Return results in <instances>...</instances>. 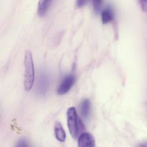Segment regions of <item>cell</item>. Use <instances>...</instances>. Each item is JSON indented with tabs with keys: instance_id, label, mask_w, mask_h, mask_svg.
<instances>
[{
	"instance_id": "obj_1",
	"label": "cell",
	"mask_w": 147,
	"mask_h": 147,
	"mask_svg": "<svg viewBox=\"0 0 147 147\" xmlns=\"http://www.w3.org/2000/svg\"><path fill=\"white\" fill-rule=\"evenodd\" d=\"M67 127L70 135L73 138H77L83 134L84 125L78 116L76 108L70 107L67 111Z\"/></svg>"
},
{
	"instance_id": "obj_2",
	"label": "cell",
	"mask_w": 147,
	"mask_h": 147,
	"mask_svg": "<svg viewBox=\"0 0 147 147\" xmlns=\"http://www.w3.org/2000/svg\"><path fill=\"white\" fill-rule=\"evenodd\" d=\"M24 88L26 91H30L32 88L34 82V62L32 55L30 51H27L24 55Z\"/></svg>"
},
{
	"instance_id": "obj_3",
	"label": "cell",
	"mask_w": 147,
	"mask_h": 147,
	"mask_svg": "<svg viewBox=\"0 0 147 147\" xmlns=\"http://www.w3.org/2000/svg\"><path fill=\"white\" fill-rule=\"evenodd\" d=\"M76 79H75L74 76L70 75L65 78L61 82V83L59 86L58 89H57V93L60 95H64L67 93L69 90L71 89L73 87V84L75 83Z\"/></svg>"
},
{
	"instance_id": "obj_4",
	"label": "cell",
	"mask_w": 147,
	"mask_h": 147,
	"mask_svg": "<svg viewBox=\"0 0 147 147\" xmlns=\"http://www.w3.org/2000/svg\"><path fill=\"white\" fill-rule=\"evenodd\" d=\"M78 147H96V142L93 136L88 132H83L78 139Z\"/></svg>"
},
{
	"instance_id": "obj_5",
	"label": "cell",
	"mask_w": 147,
	"mask_h": 147,
	"mask_svg": "<svg viewBox=\"0 0 147 147\" xmlns=\"http://www.w3.org/2000/svg\"><path fill=\"white\" fill-rule=\"evenodd\" d=\"M54 133L57 140L60 142H65L66 140V133L61 123L56 121L54 126Z\"/></svg>"
},
{
	"instance_id": "obj_6",
	"label": "cell",
	"mask_w": 147,
	"mask_h": 147,
	"mask_svg": "<svg viewBox=\"0 0 147 147\" xmlns=\"http://www.w3.org/2000/svg\"><path fill=\"white\" fill-rule=\"evenodd\" d=\"M48 85L49 80L47 76L45 75L41 76L37 82V92L41 95L45 94L47 92Z\"/></svg>"
},
{
	"instance_id": "obj_7",
	"label": "cell",
	"mask_w": 147,
	"mask_h": 147,
	"mask_svg": "<svg viewBox=\"0 0 147 147\" xmlns=\"http://www.w3.org/2000/svg\"><path fill=\"white\" fill-rule=\"evenodd\" d=\"M80 115L84 119H87L90 113V102L88 99H85L79 106Z\"/></svg>"
},
{
	"instance_id": "obj_8",
	"label": "cell",
	"mask_w": 147,
	"mask_h": 147,
	"mask_svg": "<svg viewBox=\"0 0 147 147\" xmlns=\"http://www.w3.org/2000/svg\"><path fill=\"white\" fill-rule=\"evenodd\" d=\"M114 18L113 9L111 7H107L101 11V20L103 24H108L113 21Z\"/></svg>"
},
{
	"instance_id": "obj_9",
	"label": "cell",
	"mask_w": 147,
	"mask_h": 147,
	"mask_svg": "<svg viewBox=\"0 0 147 147\" xmlns=\"http://www.w3.org/2000/svg\"><path fill=\"white\" fill-rule=\"evenodd\" d=\"M53 0H40L37 7V13L40 16H43L47 13L49 7Z\"/></svg>"
},
{
	"instance_id": "obj_10",
	"label": "cell",
	"mask_w": 147,
	"mask_h": 147,
	"mask_svg": "<svg viewBox=\"0 0 147 147\" xmlns=\"http://www.w3.org/2000/svg\"><path fill=\"white\" fill-rule=\"evenodd\" d=\"M102 2H103V0H93V9H94L95 12L98 13L100 11V8H101Z\"/></svg>"
},
{
	"instance_id": "obj_11",
	"label": "cell",
	"mask_w": 147,
	"mask_h": 147,
	"mask_svg": "<svg viewBox=\"0 0 147 147\" xmlns=\"http://www.w3.org/2000/svg\"><path fill=\"white\" fill-rule=\"evenodd\" d=\"M89 1H90V0H77L76 1V5H77L78 7L80 8V7L86 6Z\"/></svg>"
},
{
	"instance_id": "obj_12",
	"label": "cell",
	"mask_w": 147,
	"mask_h": 147,
	"mask_svg": "<svg viewBox=\"0 0 147 147\" xmlns=\"http://www.w3.org/2000/svg\"><path fill=\"white\" fill-rule=\"evenodd\" d=\"M141 8L144 11H147V0H139Z\"/></svg>"
},
{
	"instance_id": "obj_13",
	"label": "cell",
	"mask_w": 147,
	"mask_h": 147,
	"mask_svg": "<svg viewBox=\"0 0 147 147\" xmlns=\"http://www.w3.org/2000/svg\"><path fill=\"white\" fill-rule=\"evenodd\" d=\"M16 147H28V145L24 139H22V140L19 141L18 143L16 145Z\"/></svg>"
},
{
	"instance_id": "obj_14",
	"label": "cell",
	"mask_w": 147,
	"mask_h": 147,
	"mask_svg": "<svg viewBox=\"0 0 147 147\" xmlns=\"http://www.w3.org/2000/svg\"><path fill=\"white\" fill-rule=\"evenodd\" d=\"M139 147H147V142H142L139 144Z\"/></svg>"
}]
</instances>
